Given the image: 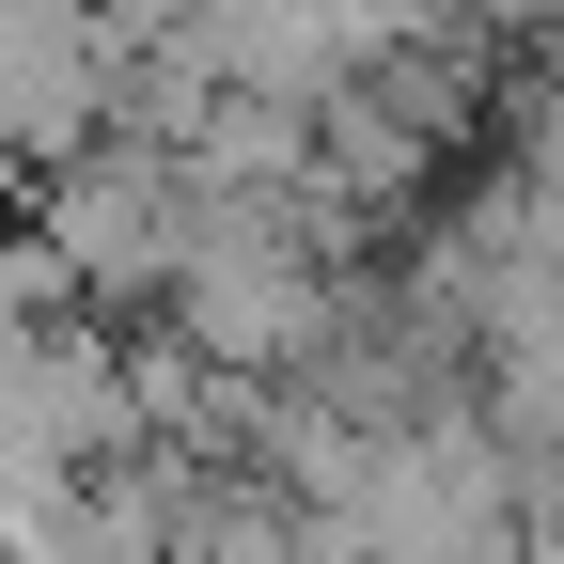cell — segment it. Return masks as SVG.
Returning <instances> with one entry per match:
<instances>
[]
</instances>
